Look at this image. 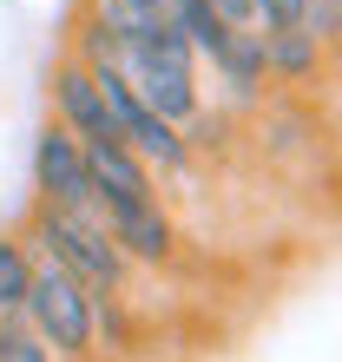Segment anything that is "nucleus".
<instances>
[{
    "label": "nucleus",
    "mask_w": 342,
    "mask_h": 362,
    "mask_svg": "<svg viewBox=\"0 0 342 362\" xmlns=\"http://www.w3.org/2000/svg\"><path fill=\"white\" fill-rule=\"evenodd\" d=\"M33 316V336L47 343V356H86L93 349V329H99V310L86 296L79 276H66L53 257L33 264V284H27V310Z\"/></svg>",
    "instance_id": "obj_1"
},
{
    "label": "nucleus",
    "mask_w": 342,
    "mask_h": 362,
    "mask_svg": "<svg viewBox=\"0 0 342 362\" xmlns=\"http://www.w3.org/2000/svg\"><path fill=\"white\" fill-rule=\"evenodd\" d=\"M40 244H47V257L66 270V276H79L86 290H119L125 257L112 250V238H105V224H99V218L47 211V218H40Z\"/></svg>",
    "instance_id": "obj_2"
},
{
    "label": "nucleus",
    "mask_w": 342,
    "mask_h": 362,
    "mask_svg": "<svg viewBox=\"0 0 342 362\" xmlns=\"http://www.w3.org/2000/svg\"><path fill=\"white\" fill-rule=\"evenodd\" d=\"M93 79H99V99H105V112H112L119 139L132 145V158H138V165H145V158H158L165 172H178V165H184V139L171 132V125H165V119H158L132 86H125L112 66H93Z\"/></svg>",
    "instance_id": "obj_3"
},
{
    "label": "nucleus",
    "mask_w": 342,
    "mask_h": 362,
    "mask_svg": "<svg viewBox=\"0 0 342 362\" xmlns=\"http://www.w3.org/2000/svg\"><path fill=\"white\" fill-rule=\"evenodd\" d=\"M40 185H47V211H73V218H93V178H86V145L66 125H47L40 132Z\"/></svg>",
    "instance_id": "obj_4"
},
{
    "label": "nucleus",
    "mask_w": 342,
    "mask_h": 362,
    "mask_svg": "<svg viewBox=\"0 0 342 362\" xmlns=\"http://www.w3.org/2000/svg\"><path fill=\"white\" fill-rule=\"evenodd\" d=\"M53 93H59V119H66V132H73L79 145H125L119 125H112V112H105V99H99L93 66L66 59V66L53 73Z\"/></svg>",
    "instance_id": "obj_5"
},
{
    "label": "nucleus",
    "mask_w": 342,
    "mask_h": 362,
    "mask_svg": "<svg viewBox=\"0 0 342 362\" xmlns=\"http://www.w3.org/2000/svg\"><path fill=\"white\" fill-rule=\"evenodd\" d=\"M86 178H93V211L152 204V178L132 158V145H86Z\"/></svg>",
    "instance_id": "obj_6"
},
{
    "label": "nucleus",
    "mask_w": 342,
    "mask_h": 362,
    "mask_svg": "<svg viewBox=\"0 0 342 362\" xmlns=\"http://www.w3.org/2000/svg\"><path fill=\"white\" fill-rule=\"evenodd\" d=\"M27 284H33V264L20 244H0V323H13L27 310Z\"/></svg>",
    "instance_id": "obj_7"
},
{
    "label": "nucleus",
    "mask_w": 342,
    "mask_h": 362,
    "mask_svg": "<svg viewBox=\"0 0 342 362\" xmlns=\"http://www.w3.org/2000/svg\"><path fill=\"white\" fill-rule=\"evenodd\" d=\"M264 59H276L283 73H303L316 59V40L309 33H276V40H264Z\"/></svg>",
    "instance_id": "obj_8"
},
{
    "label": "nucleus",
    "mask_w": 342,
    "mask_h": 362,
    "mask_svg": "<svg viewBox=\"0 0 342 362\" xmlns=\"http://www.w3.org/2000/svg\"><path fill=\"white\" fill-rule=\"evenodd\" d=\"M0 362H53V356H47V343H40L33 329L0 323Z\"/></svg>",
    "instance_id": "obj_9"
},
{
    "label": "nucleus",
    "mask_w": 342,
    "mask_h": 362,
    "mask_svg": "<svg viewBox=\"0 0 342 362\" xmlns=\"http://www.w3.org/2000/svg\"><path fill=\"white\" fill-rule=\"evenodd\" d=\"M119 7H132V13H145V20H165L171 0H119Z\"/></svg>",
    "instance_id": "obj_10"
}]
</instances>
